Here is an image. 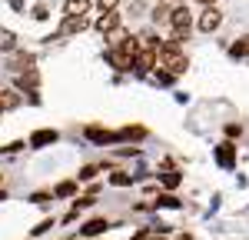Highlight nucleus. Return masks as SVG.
Returning a JSON list of instances; mask_svg holds the SVG:
<instances>
[{
  "instance_id": "obj_1",
  "label": "nucleus",
  "mask_w": 249,
  "mask_h": 240,
  "mask_svg": "<svg viewBox=\"0 0 249 240\" xmlns=\"http://www.w3.org/2000/svg\"><path fill=\"white\" fill-rule=\"evenodd\" d=\"M156 67H163L166 74H173V77H179V74H186L190 60H186V54L179 50V43H173V40H166V43H160V50H156Z\"/></svg>"
},
{
  "instance_id": "obj_2",
  "label": "nucleus",
  "mask_w": 249,
  "mask_h": 240,
  "mask_svg": "<svg viewBox=\"0 0 249 240\" xmlns=\"http://www.w3.org/2000/svg\"><path fill=\"white\" fill-rule=\"evenodd\" d=\"M156 67V47H140V54L133 57V70L136 74H150Z\"/></svg>"
},
{
  "instance_id": "obj_3",
  "label": "nucleus",
  "mask_w": 249,
  "mask_h": 240,
  "mask_svg": "<svg viewBox=\"0 0 249 240\" xmlns=\"http://www.w3.org/2000/svg\"><path fill=\"white\" fill-rule=\"evenodd\" d=\"M170 27H173V30H186V34H190V27H193L190 7H173V14H170Z\"/></svg>"
},
{
  "instance_id": "obj_4",
  "label": "nucleus",
  "mask_w": 249,
  "mask_h": 240,
  "mask_svg": "<svg viewBox=\"0 0 249 240\" xmlns=\"http://www.w3.org/2000/svg\"><path fill=\"white\" fill-rule=\"evenodd\" d=\"M96 30H100V34H113V30H120V14H116V7L113 10H103V14L96 17Z\"/></svg>"
},
{
  "instance_id": "obj_5",
  "label": "nucleus",
  "mask_w": 249,
  "mask_h": 240,
  "mask_svg": "<svg viewBox=\"0 0 249 240\" xmlns=\"http://www.w3.org/2000/svg\"><path fill=\"white\" fill-rule=\"evenodd\" d=\"M7 70H14V74H27V70H34V54H27V50H17L10 63H7Z\"/></svg>"
},
{
  "instance_id": "obj_6",
  "label": "nucleus",
  "mask_w": 249,
  "mask_h": 240,
  "mask_svg": "<svg viewBox=\"0 0 249 240\" xmlns=\"http://www.w3.org/2000/svg\"><path fill=\"white\" fill-rule=\"evenodd\" d=\"M107 60L113 63L116 70H133V54H126L123 47H113V50L107 54Z\"/></svg>"
},
{
  "instance_id": "obj_7",
  "label": "nucleus",
  "mask_w": 249,
  "mask_h": 240,
  "mask_svg": "<svg viewBox=\"0 0 249 240\" xmlns=\"http://www.w3.org/2000/svg\"><path fill=\"white\" fill-rule=\"evenodd\" d=\"M219 23H223V14H219L216 7H206V10H203V17H199V30H203V34H213Z\"/></svg>"
},
{
  "instance_id": "obj_8",
  "label": "nucleus",
  "mask_w": 249,
  "mask_h": 240,
  "mask_svg": "<svg viewBox=\"0 0 249 240\" xmlns=\"http://www.w3.org/2000/svg\"><path fill=\"white\" fill-rule=\"evenodd\" d=\"M93 10V0H67L63 3V14L67 17H87Z\"/></svg>"
},
{
  "instance_id": "obj_9",
  "label": "nucleus",
  "mask_w": 249,
  "mask_h": 240,
  "mask_svg": "<svg viewBox=\"0 0 249 240\" xmlns=\"http://www.w3.org/2000/svg\"><path fill=\"white\" fill-rule=\"evenodd\" d=\"M87 137L93 140V143H116V140H120V134L103 130V127H87Z\"/></svg>"
},
{
  "instance_id": "obj_10",
  "label": "nucleus",
  "mask_w": 249,
  "mask_h": 240,
  "mask_svg": "<svg viewBox=\"0 0 249 240\" xmlns=\"http://www.w3.org/2000/svg\"><path fill=\"white\" fill-rule=\"evenodd\" d=\"M14 83H17V90H30V94H34V90H37V83H40V74H37V70L17 74V80H14Z\"/></svg>"
},
{
  "instance_id": "obj_11",
  "label": "nucleus",
  "mask_w": 249,
  "mask_h": 240,
  "mask_svg": "<svg viewBox=\"0 0 249 240\" xmlns=\"http://www.w3.org/2000/svg\"><path fill=\"white\" fill-rule=\"evenodd\" d=\"M107 227H110V223H107L103 217H93V220H87V223L80 227V234H83V237H100Z\"/></svg>"
},
{
  "instance_id": "obj_12",
  "label": "nucleus",
  "mask_w": 249,
  "mask_h": 240,
  "mask_svg": "<svg viewBox=\"0 0 249 240\" xmlns=\"http://www.w3.org/2000/svg\"><path fill=\"white\" fill-rule=\"evenodd\" d=\"M90 27V20L87 17H67L63 20V27H60V34H83Z\"/></svg>"
},
{
  "instance_id": "obj_13",
  "label": "nucleus",
  "mask_w": 249,
  "mask_h": 240,
  "mask_svg": "<svg viewBox=\"0 0 249 240\" xmlns=\"http://www.w3.org/2000/svg\"><path fill=\"white\" fill-rule=\"evenodd\" d=\"M232 160H236V147L232 143H219L216 147V163L219 167H232Z\"/></svg>"
},
{
  "instance_id": "obj_14",
  "label": "nucleus",
  "mask_w": 249,
  "mask_h": 240,
  "mask_svg": "<svg viewBox=\"0 0 249 240\" xmlns=\"http://www.w3.org/2000/svg\"><path fill=\"white\" fill-rule=\"evenodd\" d=\"M60 134L57 130H37V134H30V147H47V143H57Z\"/></svg>"
},
{
  "instance_id": "obj_15",
  "label": "nucleus",
  "mask_w": 249,
  "mask_h": 240,
  "mask_svg": "<svg viewBox=\"0 0 249 240\" xmlns=\"http://www.w3.org/2000/svg\"><path fill=\"white\" fill-rule=\"evenodd\" d=\"M170 14H173L170 3H156V7H153V20H156V23H170Z\"/></svg>"
},
{
  "instance_id": "obj_16",
  "label": "nucleus",
  "mask_w": 249,
  "mask_h": 240,
  "mask_svg": "<svg viewBox=\"0 0 249 240\" xmlns=\"http://www.w3.org/2000/svg\"><path fill=\"white\" fill-rule=\"evenodd\" d=\"M77 194V183L73 180H63V183H57V190H53V197H73Z\"/></svg>"
},
{
  "instance_id": "obj_17",
  "label": "nucleus",
  "mask_w": 249,
  "mask_h": 240,
  "mask_svg": "<svg viewBox=\"0 0 249 240\" xmlns=\"http://www.w3.org/2000/svg\"><path fill=\"white\" fill-rule=\"evenodd\" d=\"M0 50H7V54H14V50H17V37H14L10 30H3V34H0Z\"/></svg>"
},
{
  "instance_id": "obj_18",
  "label": "nucleus",
  "mask_w": 249,
  "mask_h": 240,
  "mask_svg": "<svg viewBox=\"0 0 249 240\" xmlns=\"http://www.w3.org/2000/svg\"><path fill=\"white\" fill-rule=\"evenodd\" d=\"M230 54H232V57H249V37L236 40V43L230 47Z\"/></svg>"
},
{
  "instance_id": "obj_19",
  "label": "nucleus",
  "mask_w": 249,
  "mask_h": 240,
  "mask_svg": "<svg viewBox=\"0 0 249 240\" xmlns=\"http://www.w3.org/2000/svg\"><path fill=\"white\" fill-rule=\"evenodd\" d=\"M123 137H130V140H140V137H146V130H143V127H123V130H120V140Z\"/></svg>"
},
{
  "instance_id": "obj_20",
  "label": "nucleus",
  "mask_w": 249,
  "mask_h": 240,
  "mask_svg": "<svg viewBox=\"0 0 249 240\" xmlns=\"http://www.w3.org/2000/svg\"><path fill=\"white\" fill-rule=\"evenodd\" d=\"M156 207H179V200L173 197V194H160V200H156Z\"/></svg>"
},
{
  "instance_id": "obj_21",
  "label": "nucleus",
  "mask_w": 249,
  "mask_h": 240,
  "mask_svg": "<svg viewBox=\"0 0 249 240\" xmlns=\"http://www.w3.org/2000/svg\"><path fill=\"white\" fill-rule=\"evenodd\" d=\"M179 174H176V170H166V174H163V183H166V187H179Z\"/></svg>"
},
{
  "instance_id": "obj_22",
  "label": "nucleus",
  "mask_w": 249,
  "mask_h": 240,
  "mask_svg": "<svg viewBox=\"0 0 249 240\" xmlns=\"http://www.w3.org/2000/svg\"><path fill=\"white\" fill-rule=\"evenodd\" d=\"M110 180H113L116 187H126V183H133V177H130V174H120V170H116V174H113Z\"/></svg>"
},
{
  "instance_id": "obj_23",
  "label": "nucleus",
  "mask_w": 249,
  "mask_h": 240,
  "mask_svg": "<svg viewBox=\"0 0 249 240\" xmlns=\"http://www.w3.org/2000/svg\"><path fill=\"white\" fill-rule=\"evenodd\" d=\"M23 147H27L23 140H14V143H7V147H3V154H17V150H23Z\"/></svg>"
},
{
  "instance_id": "obj_24",
  "label": "nucleus",
  "mask_w": 249,
  "mask_h": 240,
  "mask_svg": "<svg viewBox=\"0 0 249 240\" xmlns=\"http://www.w3.org/2000/svg\"><path fill=\"white\" fill-rule=\"evenodd\" d=\"M156 83H163V87H166V83H173V74H166V70H156Z\"/></svg>"
},
{
  "instance_id": "obj_25",
  "label": "nucleus",
  "mask_w": 249,
  "mask_h": 240,
  "mask_svg": "<svg viewBox=\"0 0 249 240\" xmlns=\"http://www.w3.org/2000/svg\"><path fill=\"white\" fill-rule=\"evenodd\" d=\"M77 177H80V180H93V177H96V167H83Z\"/></svg>"
},
{
  "instance_id": "obj_26",
  "label": "nucleus",
  "mask_w": 249,
  "mask_h": 240,
  "mask_svg": "<svg viewBox=\"0 0 249 240\" xmlns=\"http://www.w3.org/2000/svg\"><path fill=\"white\" fill-rule=\"evenodd\" d=\"M50 227H53V220H40L37 227H34V234H47V230H50Z\"/></svg>"
},
{
  "instance_id": "obj_27",
  "label": "nucleus",
  "mask_w": 249,
  "mask_h": 240,
  "mask_svg": "<svg viewBox=\"0 0 249 240\" xmlns=\"http://www.w3.org/2000/svg\"><path fill=\"white\" fill-rule=\"evenodd\" d=\"M226 134H230V137H239V134H243V127H239V123H230V127H226Z\"/></svg>"
},
{
  "instance_id": "obj_28",
  "label": "nucleus",
  "mask_w": 249,
  "mask_h": 240,
  "mask_svg": "<svg viewBox=\"0 0 249 240\" xmlns=\"http://www.w3.org/2000/svg\"><path fill=\"white\" fill-rule=\"evenodd\" d=\"M30 200H34V203H47V200H50V194H43V190H40V194H34Z\"/></svg>"
},
{
  "instance_id": "obj_29",
  "label": "nucleus",
  "mask_w": 249,
  "mask_h": 240,
  "mask_svg": "<svg viewBox=\"0 0 249 240\" xmlns=\"http://www.w3.org/2000/svg\"><path fill=\"white\" fill-rule=\"evenodd\" d=\"M100 7H103V10H113V7H116V0H100Z\"/></svg>"
},
{
  "instance_id": "obj_30",
  "label": "nucleus",
  "mask_w": 249,
  "mask_h": 240,
  "mask_svg": "<svg viewBox=\"0 0 249 240\" xmlns=\"http://www.w3.org/2000/svg\"><path fill=\"white\" fill-rule=\"evenodd\" d=\"M199 7H216V0H196Z\"/></svg>"
},
{
  "instance_id": "obj_31",
  "label": "nucleus",
  "mask_w": 249,
  "mask_h": 240,
  "mask_svg": "<svg viewBox=\"0 0 249 240\" xmlns=\"http://www.w3.org/2000/svg\"><path fill=\"white\" fill-rule=\"evenodd\" d=\"M0 200H7V194H3V187H0Z\"/></svg>"
},
{
  "instance_id": "obj_32",
  "label": "nucleus",
  "mask_w": 249,
  "mask_h": 240,
  "mask_svg": "<svg viewBox=\"0 0 249 240\" xmlns=\"http://www.w3.org/2000/svg\"><path fill=\"white\" fill-rule=\"evenodd\" d=\"M160 3H176V0H160Z\"/></svg>"
},
{
  "instance_id": "obj_33",
  "label": "nucleus",
  "mask_w": 249,
  "mask_h": 240,
  "mask_svg": "<svg viewBox=\"0 0 249 240\" xmlns=\"http://www.w3.org/2000/svg\"><path fill=\"white\" fill-rule=\"evenodd\" d=\"M0 187H3V174H0Z\"/></svg>"
}]
</instances>
